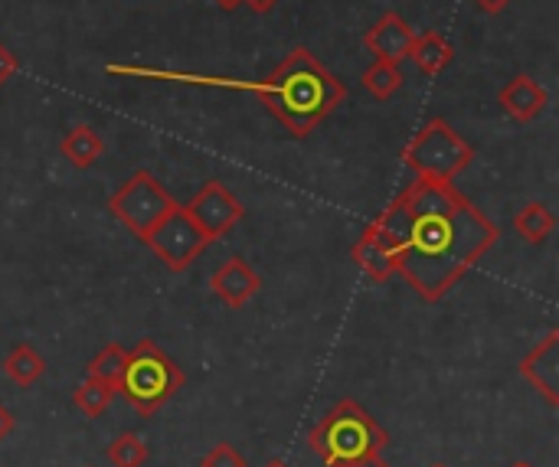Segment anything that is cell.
I'll list each match as a JSON object with an SVG mask.
<instances>
[{
    "mask_svg": "<svg viewBox=\"0 0 559 467\" xmlns=\"http://www.w3.org/2000/svg\"><path fill=\"white\" fill-rule=\"evenodd\" d=\"M400 196L409 226L396 252V272L423 301L436 304L498 246L501 229L455 183L419 177Z\"/></svg>",
    "mask_w": 559,
    "mask_h": 467,
    "instance_id": "cell-1",
    "label": "cell"
},
{
    "mask_svg": "<svg viewBox=\"0 0 559 467\" xmlns=\"http://www.w3.org/2000/svg\"><path fill=\"white\" fill-rule=\"evenodd\" d=\"M108 75H131V79H157V82H187V85H206V88H229V92H252L259 101L285 124L292 137H311L314 128L334 115L347 88L344 82L324 69L308 46H295L272 75L249 82L233 75H200V72H177V69H154V65H105Z\"/></svg>",
    "mask_w": 559,
    "mask_h": 467,
    "instance_id": "cell-2",
    "label": "cell"
},
{
    "mask_svg": "<svg viewBox=\"0 0 559 467\" xmlns=\"http://www.w3.org/2000/svg\"><path fill=\"white\" fill-rule=\"evenodd\" d=\"M311 452L324 467H347L367 458H380L390 445L383 426L354 399H341L308 435Z\"/></svg>",
    "mask_w": 559,
    "mask_h": 467,
    "instance_id": "cell-3",
    "label": "cell"
},
{
    "mask_svg": "<svg viewBox=\"0 0 559 467\" xmlns=\"http://www.w3.org/2000/svg\"><path fill=\"white\" fill-rule=\"evenodd\" d=\"M183 383L187 376L174 363V357H167L154 340H141L134 350H128L115 393H121L134 412L154 416L167 399H174L183 390Z\"/></svg>",
    "mask_w": 559,
    "mask_h": 467,
    "instance_id": "cell-4",
    "label": "cell"
},
{
    "mask_svg": "<svg viewBox=\"0 0 559 467\" xmlns=\"http://www.w3.org/2000/svg\"><path fill=\"white\" fill-rule=\"evenodd\" d=\"M406 167L423 177V180H439V183H455V177L462 170L472 167L475 160V147L445 121V118H432L429 124H423V131H416V137L406 144L403 151Z\"/></svg>",
    "mask_w": 559,
    "mask_h": 467,
    "instance_id": "cell-5",
    "label": "cell"
},
{
    "mask_svg": "<svg viewBox=\"0 0 559 467\" xmlns=\"http://www.w3.org/2000/svg\"><path fill=\"white\" fill-rule=\"evenodd\" d=\"M180 203L157 183V177L151 170H138L131 173L111 196H108V213L138 239H144L170 209H177Z\"/></svg>",
    "mask_w": 559,
    "mask_h": 467,
    "instance_id": "cell-6",
    "label": "cell"
},
{
    "mask_svg": "<svg viewBox=\"0 0 559 467\" xmlns=\"http://www.w3.org/2000/svg\"><path fill=\"white\" fill-rule=\"evenodd\" d=\"M141 242H147V249L170 268V272H187L203 249L210 246L206 232L190 219V213L183 206L170 209Z\"/></svg>",
    "mask_w": 559,
    "mask_h": 467,
    "instance_id": "cell-7",
    "label": "cell"
},
{
    "mask_svg": "<svg viewBox=\"0 0 559 467\" xmlns=\"http://www.w3.org/2000/svg\"><path fill=\"white\" fill-rule=\"evenodd\" d=\"M183 209H187L190 219L206 232L210 242L229 236V232L236 229V223L246 216V209H242V203L236 200V193H233L226 183H219V180H206L203 190H200Z\"/></svg>",
    "mask_w": 559,
    "mask_h": 467,
    "instance_id": "cell-8",
    "label": "cell"
},
{
    "mask_svg": "<svg viewBox=\"0 0 559 467\" xmlns=\"http://www.w3.org/2000/svg\"><path fill=\"white\" fill-rule=\"evenodd\" d=\"M210 288H213V295H216L226 308L239 311V308H246V304L262 291V278H259V272H255L242 255H233V259H226V262L213 272Z\"/></svg>",
    "mask_w": 559,
    "mask_h": 467,
    "instance_id": "cell-9",
    "label": "cell"
},
{
    "mask_svg": "<svg viewBox=\"0 0 559 467\" xmlns=\"http://www.w3.org/2000/svg\"><path fill=\"white\" fill-rule=\"evenodd\" d=\"M416 29L409 20H403L400 13H383L367 33H364V46L367 52H373V59H386V62H403L413 49Z\"/></svg>",
    "mask_w": 559,
    "mask_h": 467,
    "instance_id": "cell-10",
    "label": "cell"
},
{
    "mask_svg": "<svg viewBox=\"0 0 559 467\" xmlns=\"http://www.w3.org/2000/svg\"><path fill=\"white\" fill-rule=\"evenodd\" d=\"M521 376L544 393L550 406H559V334H547L524 360H521Z\"/></svg>",
    "mask_w": 559,
    "mask_h": 467,
    "instance_id": "cell-11",
    "label": "cell"
},
{
    "mask_svg": "<svg viewBox=\"0 0 559 467\" xmlns=\"http://www.w3.org/2000/svg\"><path fill=\"white\" fill-rule=\"evenodd\" d=\"M498 101H501V108H504L514 121L527 124V121H534V118L544 115V108L550 105V95H547V88H544L534 75L521 72V75H514V79L498 92Z\"/></svg>",
    "mask_w": 559,
    "mask_h": 467,
    "instance_id": "cell-12",
    "label": "cell"
},
{
    "mask_svg": "<svg viewBox=\"0 0 559 467\" xmlns=\"http://www.w3.org/2000/svg\"><path fill=\"white\" fill-rule=\"evenodd\" d=\"M354 262L360 265V272L370 282H386L390 275H396V259H393L390 246L380 239V232L373 229V223L360 232V239L354 246Z\"/></svg>",
    "mask_w": 559,
    "mask_h": 467,
    "instance_id": "cell-13",
    "label": "cell"
},
{
    "mask_svg": "<svg viewBox=\"0 0 559 467\" xmlns=\"http://www.w3.org/2000/svg\"><path fill=\"white\" fill-rule=\"evenodd\" d=\"M455 49L452 43L439 33V29H426V33H416L413 39V49H409V59L416 62V69L423 75H439L449 62H452Z\"/></svg>",
    "mask_w": 559,
    "mask_h": 467,
    "instance_id": "cell-14",
    "label": "cell"
},
{
    "mask_svg": "<svg viewBox=\"0 0 559 467\" xmlns=\"http://www.w3.org/2000/svg\"><path fill=\"white\" fill-rule=\"evenodd\" d=\"M59 151H62V157H66L72 167L88 170V167L105 154V141L98 137V131H95V128H88V124H75V128H72V131H66V137L59 141Z\"/></svg>",
    "mask_w": 559,
    "mask_h": 467,
    "instance_id": "cell-15",
    "label": "cell"
},
{
    "mask_svg": "<svg viewBox=\"0 0 559 467\" xmlns=\"http://www.w3.org/2000/svg\"><path fill=\"white\" fill-rule=\"evenodd\" d=\"M46 373V360L29 347V344H16L7 357H3V376L23 390L36 386V380H43Z\"/></svg>",
    "mask_w": 559,
    "mask_h": 467,
    "instance_id": "cell-16",
    "label": "cell"
},
{
    "mask_svg": "<svg viewBox=\"0 0 559 467\" xmlns=\"http://www.w3.org/2000/svg\"><path fill=\"white\" fill-rule=\"evenodd\" d=\"M514 229H518V236H521L524 242L540 246V242H547V239L554 236L557 219H554V213H550L544 203H527V206L514 216Z\"/></svg>",
    "mask_w": 559,
    "mask_h": 467,
    "instance_id": "cell-17",
    "label": "cell"
},
{
    "mask_svg": "<svg viewBox=\"0 0 559 467\" xmlns=\"http://www.w3.org/2000/svg\"><path fill=\"white\" fill-rule=\"evenodd\" d=\"M360 82H364V88H367L373 98L386 101V98H393L396 88L403 85V69H400V62L373 59V65L360 75Z\"/></svg>",
    "mask_w": 559,
    "mask_h": 467,
    "instance_id": "cell-18",
    "label": "cell"
},
{
    "mask_svg": "<svg viewBox=\"0 0 559 467\" xmlns=\"http://www.w3.org/2000/svg\"><path fill=\"white\" fill-rule=\"evenodd\" d=\"M124 360H128V350H124L121 344H108V347H102V350L95 354V360L85 367V380H95V383H105V386H115V390H118Z\"/></svg>",
    "mask_w": 559,
    "mask_h": 467,
    "instance_id": "cell-19",
    "label": "cell"
},
{
    "mask_svg": "<svg viewBox=\"0 0 559 467\" xmlns=\"http://www.w3.org/2000/svg\"><path fill=\"white\" fill-rule=\"evenodd\" d=\"M105 458H108V465L111 467H144L147 465V458H151V452H147V445L141 442V435L121 432V435L111 439V445L105 448Z\"/></svg>",
    "mask_w": 559,
    "mask_h": 467,
    "instance_id": "cell-20",
    "label": "cell"
},
{
    "mask_svg": "<svg viewBox=\"0 0 559 467\" xmlns=\"http://www.w3.org/2000/svg\"><path fill=\"white\" fill-rule=\"evenodd\" d=\"M111 399H115V386H105V383H95V380H85V383L75 390V396H72L75 409H79L85 419H98V416L108 409Z\"/></svg>",
    "mask_w": 559,
    "mask_h": 467,
    "instance_id": "cell-21",
    "label": "cell"
},
{
    "mask_svg": "<svg viewBox=\"0 0 559 467\" xmlns=\"http://www.w3.org/2000/svg\"><path fill=\"white\" fill-rule=\"evenodd\" d=\"M200 467H246V458L236 452V445H229V442H219V445H213V448L203 455Z\"/></svg>",
    "mask_w": 559,
    "mask_h": 467,
    "instance_id": "cell-22",
    "label": "cell"
},
{
    "mask_svg": "<svg viewBox=\"0 0 559 467\" xmlns=\"http://www.w3.org/2000/svg\"><path fill=\"white\" fill-rule=\"evenodd\" d=\"M16 72V56L0 43V85H7V79Z\"/></svg>",
    "mask_w": 559,
    "mask_h": 467,
    "instance_id": "cell-23",
    "label": "cell"
},
{
    "mask_svg": "<svg viewBox=\"0 0 559 467\" xmlns=\"http://www.w3.org/2000/svg\"><path fill=\"white\" fill-rule=\"evenodd\" d=\"M508 3H514V0H475V7H478L481 13H501Z\"/></svg>",
    "mask_w": 559,
    "mask_h": 467,
    "instance_id": "cell-24",
    "label": "cell"
},
{
    "mask_svg": "<svg viewBox=\"0 0 559 467\" xmlns=\"http://www.w3.org/2000/svg\"><path fill=\"white\" fill-rule=\"evenodd\" d=\"M13 426H16V422H13V412L0 406V442L13 432Z\"/></svg>",
    "mask_w": 559,
    "mask_h": 467,
    "instance_id": "cell-25",
    "label": "cell"
},
{
    "mask_svg": "<svg viewBox=\"0 0 559 467\" xmlns=\"http://www.w3.org/2000/svg\"><path fill=\"white\" fill-rule=\"evenodd\" d=\"M242 3H246L252 13H269V10H272V7H278L282 0H242Z\"/></svg>",
    "mask_w": 559,
    "mask_h": 467,
    "instance_id": "cell-26",
    "label": "cell"
},
{
    "mask_svg": "<svg viewBox=\"0 0 559 467\" xmlns=\"http://www.w3.org/2000/svg\"><path fill=\"white\" fill-rule=\"evenodd\" d=\"M347 467H390L386 462H380V458H367V462H357V465H347Z\"/></svg>",
    "mask_w": 559,
    "mask_h": 467,
    "instance_id": "cell-27",
    "label": "cell"
},
{
    "mask_svg": "<svg viewBox=\"0 0 559 467\" xmlns=\"http://www.w3.org/2000/svg\"><path fill=\"white\" fill-rule=\"evenodd\" d=\"M213 3H216L219 10H236V7H239L242 0H213Z\"/></svg>",
    "mask_w": 559,
    "mask_h": 467,
    "instance_id": "cell-28",
    "label": "cell"
},
{
    "mask_svg": "<svg viewBox=\"0 0 559 467\" xmlns=\"http://www.w3.org/2000/svg\"><path fill=\"white\" fill-rule=\"evenodd\" d=\"M265 467H288V465H285L282 458H272V462H269V465H265Z\"/></svg>",
    "mask_w": 559,
    "mask_h": 467,
    "instance_id": "cell-29",
    "label": "cell"
},
{
    "mask_svg": "<svg viewBox=\"0 0 559 467\" xmlns=\"http://www.w3.org/2000/svg\"><path fill=\"white\" fill-rule=\"evenodd\" d=\"M514 467H531V465H514Z\"/></svg>",
    "mask_w": 559,
    "mask_h": 467,
    "instance_id": "cell-30",
    "label": "cell"
},
{
    "mask_svg": "<svg viewBox=\"0 0 559 467\" xmlns=\"http://www.w3.org/2000/svg\"><path fill=\"white\" fill-rule=\"evenodd\" d=\"M432 467H445V465H432Z\"/></svg>",
    "mask_w": 559,
    "mask_h": 467,
    "instance_id": "cell-31",
    "label": "cell"
}]
</instances>
